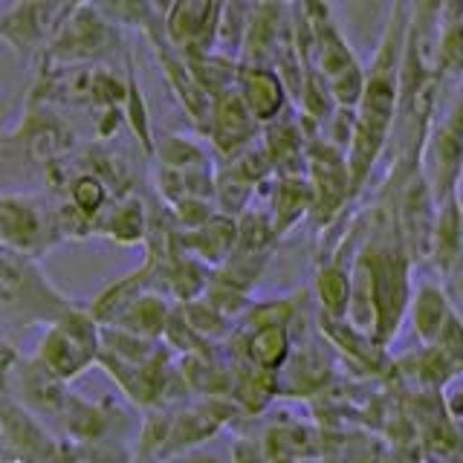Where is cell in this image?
Instances as JSON below:
<instances>
[{"instance_id": "obj_1", "label": "cell", "mask_w": 463, "mask_h": 463, "mask_svg": "<svg viewBox=\"0 0 463 463\" xmlns=\"http://www.w3.org/2000/svg\"><path fill=\"white\" fill-rule=\"evenodd\" d=\"M313 35L310 64L325 79L327 90L339 108H356L362 87H365V67L359 64L351 43L345 41L339 24L333 21L327 0H289Z\"/></svg>"}, {"instance_id": "obj_2", "label": "cell", "mask_w": 463, "mask_h": 463, "mask_svg": "<svg viewBox=\"0 0 463 463\" xmlns=\"http://www.w3.org/2000/svg\"><path fill=\"white\" fill-rule=\"evenodd\" d=\"M72 301L58 289L35 255L0 243V310L18 325H52Z\"/></svg>"}, {"instance_id": "obj_3", "label": "cell", "mask_w": 463, "mask_h": 463, "mask_svg": "<svg viewBox=\"0 0 463 463\" xmlns=\"http://www.w3.org/2000/svg\"><path fill=\"white\" fill-rule=\"evenodd\" d=\"M122 52V29L87 4L55 26L41 64H105Z\"/></svg>"}, {"instance_id": "obj_4", "label": "cell", "mask_w": 463, "mask_h": 463, "mask_svg": "<svg viewBox=\"0 0 463 463\" xmlns=\"http://www.w3.org/2000/svg\"><path fill=\"white\" fill-rule=\"evenodd\" d=\"M99 347L101 325L90 316V310H81L72 304L67 313L47 325V333L38 342L35 359H41L58 380L72 383L99 362Z\"/></svg>"}, {"instance_id": "obj_5", "label": "cell", "mask_w": 463, "mask_h": 463, "mask_svg": "<svg viewBox=\"0 0 463 463\" xmlns=\"http://www.w3.org/2000/svg\"><path fill=\"white\" fill-rule=\"evenodd\" d=\"M417 168L431 192L434 203L455 197L463 168V99L455 96L440 116L429 125L417 154Z\"/></svg>"}, {"instance_id": "obj_6", "label": "cell", "mask_w": 463, "mask_h": 463, "mask_svg": "<svg viewBox=\"0 0 463 463\" xmlns=\"http://www.w3.org/2000/svg\"><path fill=\"white\" fill-rule=\"evenodd\" d=\"M307 183L313 194L307 221L325 232L339 221L345 206L354 200V188L347 154L318 134L307 145Z\"/></svg>"}, {"instance_id": "obj_7", "label": "cell", "mask_w": 463, "mask_h": 463, "mask_svg": "<svg viewBox=\"0 0 463 463\" xmlns=\"http://www.w3.org/2000/svg\"><path fill=\"white\" fill-rule=\"evenodd\" d=\"M64 241L58 209L33 194H0V243L41 258Z\"/></svg>"}, {"instance_id": "obj_8", "label": "cell", "mask_w": 463, "mask_h": 463, "mask_svg": "<svg viewBox=\"0 0 463 463\" xmlns=\"http://www.w3.org/2000/svg\"><path fill=\"white\" fill-rule=\"evenodd\" d=\"M241 414V405L232 397H203L194 405H185V409L174 411L168 438L159 449V463L168 458H177L197 449L200 443L212 440L214 434H221L232 420Z\"/></svg>"}, {"instance_id": "obj_9", "label": "cell", "mask_w": 463, "mask_h": 463, "mask_svg": "<svg viewBox=\"0 0 463 463\" xmlns=\"http://www.w3.org/2000/svg\"><path fill=\"white\" fill-rule=\"evenodd\" d=\"M206 137L212 142V151L217 156V163H226V159L238 156L241 151L250 148L252 142H258L260 125L250 113V108H246V101L241 99L238 87L212 96V113H209Z\"/></svg>"}, {"instance_id": "obj_10", "label": "cell", "mask_w": 463, "mask_h": 463, "mask_svg": "<svg viewBox=\"0 0 463 463\" xmlns=\"http://www.w3.org/2000/svg\"><path fill=\"white\" fill-rule=\"evenodd\" d=\"M58 0H14L0 14V41H6L21 61H35L55 33Z\"/></svg>"}, {"instance_id": "obj_11", "label": "cell", "mask_w": 463, "mask_h": 463, "mask_svg": "<svg viewBox=\"0 0 463 463\" xmlns=\"http://www.w3.org/2000/svg\"><path fill=\"white\" fill-rule=\"evenodd\" d=\"M223 0H174L165 12V38L183 55L217 50V26H221Z\"/></svg>"}, {"instance_id": "obj_12", "label": "cell", "mask_w": 463, "mask_h": 463, "mask_svg": "<svg viewBox=\"0 0 463 463\" xmlns=\"http://www.w3.org/2000/svg\"><path fill=\"white\" fill-rule=\"evenodd\" d=\"M9 391L14 400L24 402L29 411L41 420H55L61 417L64 405H67V383L58 380V376L43 365L41 359H18V365L12 368V380Z\"/></svg>"}, {"instance_id": "obj_13", "label": "cell", "mask_w": 463, "mask_h": 463, "mask_svg": "<svg viewBox=\"0 0 463 463\" xmlns=\"http://www.w3.org/2000/svg\"><path fill=\"white\" fill-rule=\"evenodd\" d=\"M258 139L279 177H307V145L313 137L296 110H284L279 119L267 122Z\"/></svg>"}, {"instance_id": "obj_14", "label": "cell", "mask_w": 463, "mask_h": 463, "mask_svg": "<svg viewBox=\"0 0 463 463\" xmlns=\"http://www.w3.org/2000/svg\"><path fill=\"white\" fill-rule=\"evenodd\" d=\"M287 29H289V4L258 0L250 14V24L243 29L238 58L243 64H272Z\"/></svg>"}, {"instance_id": "obj_15", "label": "cell", "mask_w": 463, "mask_h": 463, "mask_svg": "<svg viewBox=\"0 0 463 463\" xmlns=\"http://www.w3.org/2000/svg\"><path fill=\"white\" fill-rule=\"evenodd\" d=\"M235 87L260 128L272 119H279L284 110H289V93L272 64H243L241 61Z\"/></svg>"}, {"instance_id": "obj_16", "label": "cell", "mask_w": 463, "mask_h": 463, "mask_svg": "<svg viewBox=\"0 0 463 463\" xmlns=\"http://www.w3.org/2000/svg\"><path fill=\"white\" fill-rule=\"evenodd\" d=\"M258 194H267V214L279 241L289 235V232L310 214V206H313L307 177H279V174H272V177L260 185Z\"/></svg>"}, {"instance_id": "obj_17", "label": "cell", "mask_w": 463, "mask_h": 463, "mask_svg": "<svg viewBox=\"0 0 463 463\" xmlns=\"http://www.w3.org/2000/svg\"><path fill=\"white\" fill-rule=\"evenodd\" d=\"M333 376L330 354L318 345H293V354L279 371V397H313Z\"/></svg>"}, {"instance_id": "obj_18", "label": "cell", "mask_w": 463, "mask_h": 463, "mask_svg": "<svg viewBox=\"0 0 463 463\" xmlns=\"http://www.w3.org/2000/svg\"><path fill=\"white\" fill-rule=\"evenodd\" d=\"M177 238H180V246L188 255L200 258L203 264H209L214 269L232 255V250H235L238 217L214 212L209 221H203L194 229H177Z\"/></svg>"}, {"instance_id": "obj_19", "label": "cell", "mask_w": 463, "mask_h": 463, "mask_svg": "<svg viewBox=\"0 0 463 463\" xmlns=\"http://www.w3.org/2000/svg\"><path fill=\"white\" fill-rule=\"evenodd\" d=\"M318 333H322V339L330 347H336L347 362H354V365L365 373H380L388 368L385 347L376 345L368 333L354 327L347 318H330L318 313Z\"/></svg>"}, {"instance_id": "obj_20", "label": "cell", "mask_w": 463, "mask_h": 463, "mask_svg": "<svg viewBox=\"0 0 463 463\" xmlns=\"http://www.w3.org/2000/svg\"><path fill=\"white\" fill-rule=\"evenodd\" d=\"M460 252H463V209L458 197H449L438 203V212H434L426 260L438 269V275H446Z\"/></svg>"}, {"instance_id": "obj_21", "label": "cell", "mask_w": 463, "mask_h": 463, "mask_svg": "<svg viewBox=\"0 0 463 463\" xmlns=\"http://www.w3.org/2000/svg\"><path fill=\"white\" fill-rule=\"evenodd\" d=\"M113 420L116 414L110 411V402H90L70 394L61 417H58V426L67 434V440L96 446L110 434Z\"/></svg>"}, {"instance_id": "obj_22", "label": "cell", "mask_w": 463, "mask_h": 463, "mask_svg": "<svg viewBox=\"0 0 463 463\" xmlns=\"http://www.w3.org/2000/svg\"><path fill=\"white\" fill-rule=\"evenodd\" d=\"M145 289H154V267H151V260H145L139 269L125 275V279L113 281L105 289V293L96 296V301L87 310H90V316L96 318L99 325H116V318H119L128 310V304L134 301L137 296H142Z\"/></svg>"}, {"instance_id": "obj_23", "label": "cell", "mask_w": 463, "mask_h": 463, "mask_svg": "<svg viewBox=\"0 0 463 463\" xmlns=\"http://www.w3.org/2000/svg\"><path fill=\"white\" fill-rule=\"evenodd\" d=\"M452 310H455V304L443 287L420 284L411 293V301H409V318H411L414 336L423 345H431L434 339H438V333H440L443 322Z\"/></svg>"}, {"instance_id": "obj_24", "label": "cell", "mask_w": 463, "mask_h": 463, "mask_svg": "<svg viewBox=\"0 0 463 463\" xmlns=\"http://www.w3.org/2000/svg\"><path fill=\"white\" fill-rule=\"evenodd\" d=\"M174 304L159 293V289H145L142 296H137L128 304V310L116 318L113 327H122L128 333H137V336L145 339H163L165 333V322Z\"/></svg>"}, {"instance_id": "obj_25", "label": "cell", "mask_w": 463, "mask_h": 463, "mask_svg": "<svg viewBox=\"0 0 463 463\" xmlns=\"http://www.w3.org/2000/svg\"><path fill=\"white\" fill-rule=\"evenodd\" d=\"M260 449H264L267 463H293L301 458H313L318 452V438L316 431L298 423H272L264 431Z\"/></svg>"}, {"instance_id": "obj_26", "label": "cell", "mask_w": 463, "mask_h": 463, "mask_svg": "<svg viewBox=\"0 0 463 463\" xmlns=\"http://www.w3.org/2000/svg\"><path fill=\"white\" fill-rule=\"evenodd\" d=\"M148 229H151L148 212H145V206L137 197L116 200L108 209L105 221H101V226H99L101 235H108L110 241L122 243V246L142 243L145 238H148Z\"/></svg>"}, {"instance_id": "obj_27", "label": "cell", "mask_w": 463, "mask_h": 463, "mask_svg": "<svg viewBox=\"0 0 463 463\" xmlns=\"http://www.w3.org/2000/svg\"><path fill=\"white\" fill-rule=\"evenodd\" d=\"M400 368L405 373H411L426 391H434V394H438L449 380H455V376L460 373V368L455 365V362L434 345H423V351L400 359Z\"/></svg>"}, {"instance_id": "obj_28", "label": "cell", "mask_w": 463, "mask_h": 463, "mask_svg": "<svg viewBox=\"0 0 463 463\" xmlns=\"http://www.w3.org/2000/svg\"><path fill=\"white\" fill-rule=\"evenodd\" d=\"M434 61L443 84L463 81V18H443L438 33V50H434Z\"/></svg>"}, {"instance_id": "obj_29", "label": "cell", "mask_w": 463, "mask_h": 463, "mask_svg": "<svg viewBox=\"0 0 463 463\" xmlns=\"http://www.w3.org/2000/svg\"><path fill=\"white\" fill-rule=\"evenodd\" d=\"M90 6L101 14V18H108L119 29L134 26V29H139V33H148L151 26H156L159 21H163L148 0H90Z\"/></svg>"}, {"instance_id": "obj_30", "label": "cell", "mask_w": 463, "mask_h": 463, "mask_svg": "<svg viewBox=\"0 0 463 463\" xmlns=\"http://www.w3.org/2000/svg\"><path fill=\"white\" fill-rule=\"evenodd\" d=\"M180 307H183L185 322L192 325L206 342H221V339L229 336L232 327H235L229 316H223L221 310L214 307V304H209L203 296L192 298V301H183Z\"/></svg>"}, {"instance_id": "obj_31", "label": "cell", "mask_w": 463, "mask_h": 463, "mask_svg": "<svg viewBox=\"0 0 463 463\" xmlns=\"http://www.w3.org/2000/svg\"><path fill=\"white\" fill-rule=\"evenodd\" d=\"M122 116L128 119L130 134L137 137V142L142 145V151H148L154 156V134H151V119H148V105H145V96L139 90V84L134 79V70L128 72V93H125V105H122Z\"/></svg>"}, {"instance_id": "obj_32", "label": "cell", "mask_w": 463, "mask_h": 463, "mask_svg": "<svg viewBox=\"0 0 463 463\" xmlns=\"http://www.w3.org/2000/svg\"><path fill=\"white\" fill-rule=\"evenodd\" d=\"M174 411L168 409H148V417L142 423V434H139V446H137V460L139 463H151L159 458V449H163L168 429H171Z\"/></svg>"}, {"instance_id": "obj_33", "label": "cell", "mask_w": 463, "mask_h": 463, "mask_svg": "<svg viewBox=\"0 0 463 463\" xmlns=\"http://www.w3.org/2000/svg\"><path fill=\"white\" fill-rule=\"evenodd\" d=\"M431 345L440 347V351L463 371V316H460L458 307L449 313V318H446L440 333H438V339H434Z\"/></svg>"}, {"instance_id": "obj_34", "label": "cell", "mask_w": 463, "mask_h": 463, "mask_svg": "<svg viewBox=\"0 0 463 463\" xmlns=\"http://www.w3.org/2000/svg\"><path fill=\"white\" fill-rule=\"evenodd\" d=\"M18 347L12 342H0V397L9 394V380H12V368L18 365Z\"/></svg>"}, {"instance_id": "obj_35", "label": "cell", "mask_w": 463, "mask_h": 463, "mask_svg": "<svg viewBox=\"0 0 463 463\" xmlns=\"http://www.w3.org/2000/svg\"><path fill=\"white\" fill-rule=\"evenodd\" d=\"M443 279H446V293H449V298H452V304H455L458 310H463V252L458 255L452 269H449Z\"/></svg>"}, {"instance_id": "obj_36", "label": "cell", "mask_w": 463, "mask_h": 463, "mask_svg": "<svg viewBox=\"0 0 463 463\" xmlns=\"http://www.w3.org/2000/svg\"><path fill=\"white\" fill-rule=\"evenodd\" d=\"M235 463H267L264 449L252 440H238L235 443Z\"/></svg>"}, {"instance_id": "obj_37", "label": "cell", "mask_w": 463, "mask_h": 463, "mask_svg": "<svg viewBox=\"0 0 463 463\" xmlns=\"http://www.w3.org/2000/svg\"><path fill=\"white\" fill-rule=\"evenodd\" d=\"M148 4L154 6V12L159 14V18H165V12L171 9V4H174V0H148Z\"/></svg>"}, {"instance_id": "obj_38", "label": "cell", "mask_w": 463, "mask_h": 463, "mask_svg": "<svg viewBox=\"0 0 463 463\" xmlns=\"http://www.w3.org/2000/svg\"><path fill=\"white\" fill-rule=\"evenodd\" d=\"M458 203H460V209H463V168H460V180H458V192H455Z\"/></svg>"}, {"instance_id": "obj_39", "label": "cell", "mask_w": 463, "mask_h": 463, "mask_svg": "<svg viewBox=\"0 0 463 463\" xmlns=\"http://www.w3.org/2000/svg\"><path fill=\"white\" fill-rule=\"evenodd\" d=\"M458 96H460V99H463V81H460V84H458Z\"/></svg>"}, {"instance_id": "obj_40", "label": "cell", "mask_w": 463, "mask_h": 463, "mask_svg": "<svg viewBox=\"0 0 463 463\" xmlns=\"http://www.w3.org/2000/svg\"><path fill=\"white\" fill-rule=\"evenodd\" d=\"M275 4H289V0H275Z\"/></svg>"}, {"instance_id": "obj_41", "label": "cell", "mask_w": 463, "mask_h": 463, "mask_svg": "<svg viewBox=\"0 0 463 463\" xmlns=\"http://www.w3.org/2000/svg\"><path fill=\"white\" fill-rule=\"evenodd\" d=\"M0 145H4V139H0Z\"/></svg>"}]
</instances>
